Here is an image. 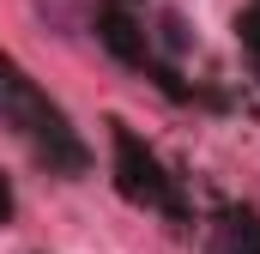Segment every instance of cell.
I'll list each match as a JSON object with an SVG mask.
<instances>
[{
	"instance_id": "obj_4",
	"label": "cell",
	"mask_w": 260,
	"mask_h": 254,
	"mask_svg": "<svg viewBox=\"0 0 260 254\" xmlns=\"http://www.w3.org/2000/svg\"><path fill=\"white\" fill-rule=\"evenodd\" d=\"M12 218V194H6V182H0V224Z\"/></svg>"
},
{
	"instance_id": "obj_2",
	"label": "cell",
	"mask_w": 260,
	"mask_h": 254,
	"mask_svg": "<svg viewBox=\"0 0 260 254\" xmlns=\"http://www.w3.org/2000/svg\"><path fill=\"white\" fill-rule=\"evenodd\" d=\"M115 182L127 194L133 206H145V212H164V218H188V200L176 188V176H164V164L133 139V127L115 121Z\"/></svg>"
},
{
	"instance_id": "obj_3",
	"label": "cell",
	"mask_w": 260,
	"mask_h": 254,
	"mask_svg": "<svg viewBox=\"0 0 260 254\" xmlns=\"http://www.w3.org/2000/svg\"><path fill=\"white\" fill-rule=\"evenodd\" d=\"M212 254H260V218L254 212H224Z\"/></svg>"
},
{
	"instance_id": "obj_1",
	"label": "cell",
	"mask_w": 260,
	"mask_h": 254,
	"mask_svg": "<svg viewBox=\"0 0 260 254\" xmlns=\"http://www.w3.org/2000/svg\"><path fill=\"white\" fill-rule=\"evenodd\" d=\"M0 127H12V133H24L30 139V151L49 164V170H67V176H79L91 157H85V145H79V133L67 127V115L30 85V73L12 61V55H0Z\"/></svg>"
}]
</instances>
